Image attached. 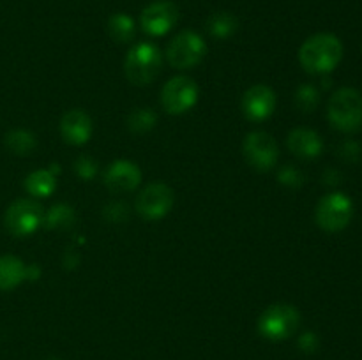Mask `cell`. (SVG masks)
Here are the masks:
<instances>
[{
	"label": "cell",
	"mask_w": 362,
	"mask_h": 360,
	"mask_svg": "<svg viewBox=\"0 0 362 360\" xmlns=\"http://www.w3.org/2000/svg\"><path fill=\"white\" fill-rule=\"evenodd\" d=\"M343 59V44L334 34H315L299 48V62L310 74H329Z\"/></svg>",
	"instance_id": "cell-1"
},
{
	"label": "cell",
	"mask_w": 362,
	"mask_h": 360,
	"mask_svg": "<svg viewBox=\"0 0 362 360\" xmlns=\"http://www.w3.org/2000/svg\"><path fill=\"white\" fill-rule=\"evenodd\" d=\"M163 67V55L156 44L141 41L127 52L124 62V74L133 85L144 87L159 76Z\"/></svg>",
	"instance_id": "cell-2"
},
{
	"label": "cell",
	"mask_w": 362,
	"mask_h": 360,
	"mask_svg": "<svg viewBox=\"0 0 362 360\" xmlns=\"http://www.w3.org/2000/svg\"><path fill=\"white\" fill-rule=\"evenodd\" d=\"M327 116L332 127L341 133H354L362 126V95L356 88H339L331 95Z\"/></svg>",
	"instance_id": "cell-3"
},
{
	"label": "cell",
	"mask_w": 362,
	"mask_h": 360,
	"mask_svg": "<svg viewBox=\"0 0 362 360\" xmlns=\"http://www.w3.org/2000/svg\"><path fill=\"white\" fill-rule=\"evenodd\" d=\"M300 325L297 307L290 304H274L258 318V332L269 341H285L292 337Z\"/></svg>",
	"instance_id": "cell-4"
},
{
	"label": "cell",
	"mask_w": 362,
	"mask_h": 360,
	"mask_svg": "<svg viewBox=\"0 0 362 360\" xmlns=\"http://www.w3.org/2000/svg\"><path fill=\"white\" fill-rule=\"evenodd\" d=\"M207 55V42L193 30H182L170 41L166 60L175 69H193Z\"/></svg>",
	"instance_id": "cell-5"
},
{
	"label": "cell",
	"mask_w": 362,
	"mask_h": 360,
	"mask_svg": "<svg viewBox=\"0 0 362 360\" xmlns=\"http://www.w3.org/2000/svg\"><path fill=\"white\" fill-rule=\"evenodd\" d=\"M6 228L11 235L14 236H28L42 226L45 222V210H42L41 203L35 200H28V198H21L14 203L9 205L6 210Z\"/></svg>",
	"instance_id": "cell-6"
},
{
	"label": "cell",
	"mask_w": 362,
	"mask_h": 360,
	"mask_svg": "<svg viewBox=\"0 0 362 360\" xmlns=\"http://www.w3.org/2000/svg\"><path fill=\"white\" fill-rule=\"evenodd\" d=\"M352 215L354 203L345 193H329L318 201L315 217L325 232H341L352 221Z\"/></svg>",
	"instance_id": "cell-7"
},
{
	"label": "cell",
	"mask_w": 362,
	"mask_h": 360,
	"mask_svg": "<svg viewBox=\"0 0 362 360\" xmlns=\"http://www.w3.org/2000/svg\"><path fill=\"white\" fill-rule=\"evenodd\" d=\"M200 88L189 76H175L163 87L161 104L170 115H182L198 102Z\"/></svg>",
	"instance_id": "cell-8"
},
{
	"label": "cell",
	"mask_w": 362,
	"mask_h": 360,
	"mask_svg": "<svg viewBox=\"0 0 362 360\" xmlns=\"http://www.w3.org/2000/svg\"><path fill=\"white\" fill-rule=\"evenodd\" d=\"M244 157L247 164L258 172H269L276 166L279 157V148L274 138L264 131H253L246 136L243 145Z\"/></svg>",
	"instance_id": "cell-9"
},
{
	"label": "cell",
	"mask_w": 362,
	"mask_h": 360,
	"mask_svg": "<svg viewBox=\"0 0 362 360\" xmlns=\"http://www.w3.org/2000/svg\"><path fill=\"white\" fill-rule=\"evenodd\" d=\"M173 201H175V196H173L172 187L161 182L148 184L138 194L136 210L145 221H158L172 210Z\"/></svg>",
	"instance_id": "cell-10"
},
{
	"label": "cell",
	"mask_w": 362,
	"mask_h": 360,
	"mask_svg": "<svg viewBox=\"0 0 362 360\" xmlns=\"http://www.w3.org/2000/svg\"><path fill=\"white\" fill-rule=\"evenodd\" d=\"M177 20H179V9L175 4L170 0H156L141 11L140 25L145 34L161 37L175 27Z\"/></svg>",
	"instance_id": "cell-11"
},
{
	"label": "cell",
	"mask_w": 362,
	"mask_h": 360,
	"mask_svg": "<svg viewBox=\"0 0 362 360\" xmlns=\"http://www.w3.org/2000/svg\"><path fill=\"white\" fill-rule=\"evenodd\" d=\"M276 94L267 85H255L243 95V113L251 122H264L274 113Z\"/></svg>",
	"instance_id": "cell-12"
},
{
	"label": "cell",
	"mask_w": 362,
	"mask_h": 360,
	"mask_svg": "<svg viewBox=\"0 0 362 360\" xmlns=\"http://www.w3.org/2000/svg\"><path fill=\"white\" fill-rule=\"evenodd\" d=\"M141 182V172L133 161L127 159H117L106 168L105 186L112 193H131L136 189Z\"/></svg>",
	"instance_id": "cell-13"
},
{
	"label": "cell",
	"mask_w": 362,
	"mask_h": 360,
	"mask_svg": "<svg viewBox=\"0 0 362 360\" xmlns=\"http://www.w3.org/2000/svg\"><path fill=\"white\" fill-rule=\"evenodd\" d=\"M94 124L83 109H71L60 120V134L69 145H85L92 136Z\"/></svg>",
	"instance_id": "cell-14"
},
{
	"label": "cell",
	"mask_w": 362,
	"mask_h": 360,
	"mask_svg": "<svg viewBox=\"0 0 362 360\" xmlns=\"http://www.w3.org/2000/svg\"><path fill=\"white\" fill-rule=\"evenodd\" d=\"M286 145H288L290 152L300 159H317L324 150V141H322L320 134L308 127H297V129L290 131Z\"/></svg>",
	"instance_id": "cell-15"
},
{
	"label": "cell",
	"mask_w": 362,
	"mask_h": 360,
	"mask_svg": "<svg viewBox=\"0 0 362 360\" xmlns=\"http://www.w3.org/2000/svg\"><path fill=\"white\" fill-rule=\"evenodd\" d=\"M27 279V267L16 256H0V292L16 288Z\"/></svg>",
	"instance_id": "cell-16"
},
{
	"label": "cell",
	"mask_w": 362,
	"mask_h": 360,
	"mask_svg": "<svg viewBox=\"0 0 362 360\" xmlns=\"http://www.w3.org/2000/svg\"><path fill=\"white\" fill-rule=\"evenodd\" d=\"M57 180L49 169H35L25 179V189L35 198H48L55 191Z\"/></svg>",
	"instance_id": "cell-17"
},
{
	"label": "cell",
	"mask_w": 362,
	"mask_h": 360,
	"mask_svg": "<svg viewBox=\"0 0 362 360\" xmlns=\"http://www.w3.org/2000/svg\"><path fill=\"white\" fill-rule=\"evenodd\" d=\"M136 25L129 14L117 13L112 14L108 20V34L117 42H129L134 37Z\"/></svg>",
	"instance_id": "cell-18"
},
{
	"label": "cell",
	"mask_w": 362,
	"mask_h": 360,
	"mask_svg": "<svg viewBox=\"0 0 362 360\" xmlns=\"http://www.w3.org/2000/svg\"><path fill=\"white\" fill-rule=\"evenodd\" d=\"M239 27V21L230 13H216L209 18L207 30L212 37L226 39L233 34Z\"/></svg>",
	"instance_id": "cell-19"
},
{
	"label": "cell",
	"mask_w": 362,
	"mask_h": 360,
	"mask_svg": "<svg viewBox=\"0 0 362 360\" xmlns=\"http://www.w3.org/2000/svg\"><path fill=\"white\" fill-rule=\"evenodd\" d=\"M76 215H74V210L67 205L59 203L53 205L48 212L45 214V222L42 224L48 229H60V228H69L74 222Z\"/></svg>",
	"instance_id": "cell-20"
},
{
	"label": "cell",
	"mask_w": 362,
	"mask_h": 360,
	"mask_svg": "<svg viewBox=\"0 0 362 360\" xmlns=\"http://www.w3.org/2000/svg\"><path fill=\"white\" fill-rule=\"evenodd\" d=\"M6 145L11 152L18 155L30 154L35 148V136L25 129L11 131L6 134Z\"/></svg>",
	"instance_id": "cell-21"
},
{
	"label": "cell",
	"mask_w": 362,
	"mask_h": 360,
	"mask_svg": "<svg viewBox=\"0 0 362 360\" xmlns=\"http://www.w3.org/2000/svg\"><path fill=\"white\" fill-rule=\"evenodd\" d=\"M156 122H158V115H156L152 109L138 108L134 109L129 115V119H127V127H129L131 133L141 134L151 131L152 127L156 126Z\"/></svg>",
	"instance_id": "cell-22"
},
{
	"label": "cell",
	"mask_w": 362,
	"mask_h": 360,
	"mask_svg": "<svg viewBox=\"0 0 362 360\" xmlns=\"http://www.w3.org/2000/svg\"><path fill=\"white\" fill-rule=\"evenodd\" d=\"M296 101L297 106H299L303 112H313L315 106L318 104V92L315 90L311 85H303V87L297 90Z\"/></svg>",
	"instance_id": "cell-23"
},
{
	"label": "cell",
	"mask_w": 362,
	"mask_h": 360,
	"mask_svg": "<svg viewBox=\"0 0 362 360\" xmlns=\"http://www.w3.org/2000/svg\"><path fill=\"white\" fill-rule=\"evenodd\" d=\"M74 169H76L78 176H81L85 180H90L95 175V172H98V162L92 161L90 157H80L74 162Z\"/></svg>",
	"instance_id": "cell-24"
},
{
	"label": "cell",
	"mask_w": 362,
	"mask_h": 360,
	"mask_svg": "<svg viewBox=\"0 0 362 360\" xmlns=\"http://www.w3.org/2000/svg\"><path fill=\"white\" fill-rule=\"evenodd\" d=\"M278 179H279V182L286 184V186H292V187H297L303 184V175H300L299 169H296L293 166H285V168L278 173Z\"/></svg>",
	"instance_id": "cell-25"
},
{
	"label": "cell",
	"mask_w": 362,
	"mask_h": 360,
	"mask_svg": "<svg viewBox=\"0 0 362 360\" xmlns=\"http://www.w3.org/2000/svg\"><path fill=\"white\" fill-rule=\"evenodd\" d=\"M299 344H300V348L304 349V352H315V349H317V346H318L317 335L311 334V332H306V334L300 337Z\"/></svg>",
	"instance_id": "cell-26"
},
{
	"label": "cell",
	"mask_w": 362,
	"mask_h": 360,
	"mask_svg": "<svg viewBox=\"0 0 362 360\" xmlns=\"http://www.w3.org/2000/svg\"><path fill=\"white\" fill-rule=\"evenodd\" d=\"M48 360H60V359H57V356H52V359H48Z\"/></svg>",
	"instance_id": "cell-27"
}]
</instances>
